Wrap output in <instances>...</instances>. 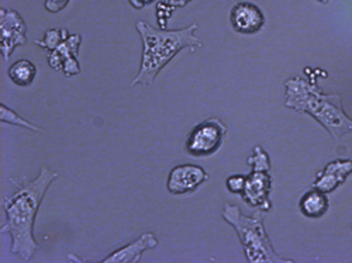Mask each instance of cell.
<instances>
[{
  "mask_svg": "<svg viewBox=\"0 0 352 263\" xmlns=\"http://www.w3.org/2000/svg\"><path fill=\"white\" fill-rule=\"evenodd\" d=\"M56 178L58 172L44 166L32 182L19 185L13 181L17 190L5 198L6 222L2 232L10 236L12 253L20 260H30L40 248L34 238L36 217L45 193Z\"/></svg>",
  "mask_w": 352,
  "mask_h": 263,
  "instance_id": "obj_1",
  "label": "cell"
},
{
  "mask_svg": "<svg viewBox=\"0 0 352 263\" xmlns=\"http://www.w3.org/2000/svg\"><path fill=\"white\" fill-rule=\"evenodd\" d=\"M137 32L142 41L141 65L131 87L137 84H153L158 73L178 55L182 49L195 51L201 47V40L195 34L197 24H190L179 30H162L145 21H137Z\"/></svg>",
  "mask_w": 352,
  "mask_h": 263,
  "instance_id": "obj_2",
  "label": "cell"
},
{
  "mask_svg": "<svg viewBox=\"0 0 352 263\" xmlns=\"http://www.w3.org/2000/svg\"><path fill=\"white\" fill-rule=\"evenodd\" d=\"M285 107L313 117L336 142L352 133V119L346 115L340 95L322 93L317 84L300 76L285 82Z\"/></svg>",
  "mask_w": 352,
  "mask_h": 263,
  "instance_id": "obj_3",
  "label": "cell"
},
{
  "mask_svg": "<svg viewBox=\"0 0 352 263\" xmlns=\"http://www.w3.org/2000/svg\"><path fill=\"white\" fill-rule=\"evenodd\" d=\"M265 214V211L256 210L254 214L245 216L234 204H224L221 211L224 221L236 229L250 263H293V260L285 259L275 252L263 227Z\"/></svg>",
  "mask_w": 352,
  "mask_h": 263,
  "instance_id": "obj_4",
  "label": "cell"
},
{
  "mask_svg": "<svg viewBox=\"0 0 352 263\" xmlns=\"http://www.w3.org/2000/svg\"><path fill=\"white\" fill-rule=\"evenodd\" d=\"M227 131V126L219 117H210V119L199 123L188 135V154L195 158L212 157L220 150Z\"/></svg>",
  "mask_w": 352,
  "mask_h": 263,
  "instance_id": "obj_5",
  "label": "cell"
},
{
  "mask_svg": "<svg viewBox=\"0 0 352 263\" xmlns=\"http://www.w3.org/2000/svg\"><path fill=\"white\" fill-rule=\"evenodd\" d=\"M0 52L8 61L10 55L27 44V27L19 12L12 9L0 10Z\"/></svg>",
  "mask_w": 352,
  "mask_h": 263,
  "instance_id": "obj_6",
  "label": "cell"
},
{
  "mask_svg": "<svg viewBox=\"0 0 352 263\" xmlns=\"http://www.w3.org/2000/svg\"><path fill=\"white\" fill-rule=\"evenodd\" d=\"M272 176L270 170H251L247 176L245 189L241 198L250 207L270 213L272 210L271 201Z\"/></svg>",
  "mask_w": 352,
  "mask_h": 263,
  "instance_id": "obj_7",
  "label": "cell"
},
{
  "mask_svg": "<svg viewBox=\"0 0 352 263\" xmlns=\"http://www.w3.org/2000/svg\"><path fill=\"white\" fill-rule=\"evenodd\" d=\"M210 179L209 173L201 166L193 163H184L175 166L166 182L168 192L176 196L192 194L195 193L203 183Z\"/></svg>",
  "mask_w": 352,
  "mask_h": 263,
  "instance_id": "obj_8",
  "label": "cell"
},
{
  "mask_svg": "<svg viewBox=\"0 0 352 263\" xmlns=\"http://www.w3.org/2000/svg\"><path fill=\"white\" fill-rule=\"evenodd\" d=\"M82 44L80 34H69L60 45L48 55V65L54 71H63L67 78H72L80 73V65L78 61V52Z\"/></svg>",
  "mask_w": 352,
  "mask_h": 263,
  "instance_id": "obj_9",
  "label": "cell"
},
{
  "mask_svg": "<svg viewBox=\"0 0 352 263\" xmlns=\"http://www.w3.org/2000/svg\"><path fill=\"white\" fill-rule=\"evenodd\" d=\"M230 23L236 33L252 36L261 32L265 25V16L256 5L251 2H239L231 9Z\"/></svg>",
  "mask_w": 352,
  "mask_h": 263,
  "instance_id": "obj_10",
  "label": "cell"
},
{
  "mask_svg": "<svg viewBox=\"0 0 352 263\" xmlns=\"http://www.w3.org/2000/svg\"><path fill=\"white\" fill-rule=\"evenodd\" d=\"M349 174H352V159L331 161L316 174L313 187L327 194L333 193L345 183Z\"/></svg>",
  "mask_w": 352,
  "mask_h": 263,
  "instance_id": "obj_11",
  "label": "cell"
},
{
  "mask_svg": "<svg viewBox=\"0 0 352 263\" xmlns=\"http://www.w3.org/2000/svg\"><path fill=\"white\" fill-rule=\"evenodd\" d=\"M158 245V240L153 232H144L142 236L131 244L110 253L103 263H138L145 251L153 249Z\"/></svg>",
  "mask_w": 352,
  "mask_h": 263,
  "instance_id": "obj_12",
  "label": "cell"
},
{
  "mask_svg": "<svg viewBox=\"0 0 352 263\" xmlns=\"http://www.w3.org/2000/svg\"><path fill=\"white\" fill-rule=\"evenodd\" d=\"M299 210L307 218H321L330 210V200L327 193L318 189H311L305 193L299 201Z\"/></svg>",
  "mask_w": 352,
  "mask_h": 263,
  "instance_id": "obj_13",
  "label": "cell"
},
{
  "mask_svg": "<svg viewBox=\"0 0 352 263\" xmlns=\"http://www.w3.org/2000/svg\"><path fill=\"white\" fill-rule=\"evenodd\" d=\"M9 78L19 86H30L37 76V67L28 60H20L9 68Z\"/></svg>",
  "mask_w": 352,
  "mask_h": 263,
  "instance_id": "obj_14",
  "label": "cell"
},
{
  "mask_svg": "<svg viewBox=\"0 0 352 263\" xmlns=\"http://www.w3.org/2000/svg\"><path fill=\"white\" fill-rule=\"evenodd\" d=\"M0 122L2 124H12V126H19L27 130H32L34 133H41V130L38 127H36L34 124H32L30 122L24 120L23 117L19 115V113H16L14 110L9 108L8 106H5L3 103L0 104Z\"/></svg>",
  "mask_w": 352,
  "mask_h": 263,
  "instance_id": "obj_15",
  "label": "cell"
},
{
  "mask_svg": "<svg viewBox=\"0 0 352 263\" xmlns=\"http://www.w3.org/2000/svg\"><path fill=\"white\" fill-rule=\"evenodd\" d=\"M67 37H69V32L67 28H52L48 30L43 40H37L36 44L40 45L43 49H45L48 54L54 51L58 45H60Z\"/></svg>",
  "mask_w": 352,
  "mask_h": 263,
  "instance_id": "obj_16",
  "label": "cell"
},
{
  "mask_svg": "<svg viewBox=\"0 0 352 263\" xmlns=\"http://www.w3.org/2000/svg\"><path fill=\"white\" fill-rule=\"evenodd\" d=\"M247 163L251 166L252 170H270L271 172V159L268 152L259 145L254 148L252 154L248 157Z\"/></svg>",
  "mask_w": 352,
  "mask_h": 263,
  "instance_id": "obj_17",
  "label": "cell"
},
{
  "mask_svg": "<svg viewBox=\"0 0 352 263\" xmlns=\"http://www.w3.org/2000/svg\"><path fill=\"white\" fill-rule=\"evenodd\" d=\"M173 12H175V8H172L170 5L164 2V0H161V2L157 3V21L160 24V28H162V30H166L168 20L173 16Z\"/></svg>",
  "mask_w": 352,
  "mask_h": 263,
  "instance_id": "obj_18",
  "label": "cell"
},
{
  "mask_svg": "<svg viewBox=\"0 0 352 263\" xmlns=\"http://www.w3.org/2000/svg\"><path fill=\"white\" fill-rule=\"evenodd\" d=\"M247 183V176L244 174H232L226 182V186L232 194H243Z\"/></svg>",
  "mask_w": 352,
  "mask_h": 263,
  "instance_id": "obj_19",
  "label": "cell"
},
{
  "mask_svg": "<svg viewBox=\"0 0 352 263\" xmlns=\"http://www.w3.org/2000/svg\"><path fill=\"white\" fill-rule=\"evenodd\" d=\"M69 2L71 0H45L44 8L50 13H60L69 5Z\"/></svg>",
  "mask_w": 352,
  "mask_h": 263,
  "instance_id": "obj_20",
  "label": "cell"
},
{
  "mask_svg": "<svg viewBox=\"0 0 352 263\" xmlns=\"http://www.w3.org/2000/svg\"><path fill=\"white\" fill-rule=\"evenodd\" d=\"M155 0H129V3L134 8V9H137V10H141V9H144L145 6H148V5H151V3H154Z\"/></svg>",
  "mask_w": 352,
  "mask_h": 263,
  "instance_id": "obj_21",
  "label": "cell"
},
{
  "mask_svg": "<svg viewBox=\"0 0 352 263\" xmlns=\"http://www.w3.org/2000/svg\"><path fill=\"white\" fill-rule=\"evenodd\" d=\"M164 2H166L168 5H170L175 9H178V8L188 6L190 2H193V0H164Z\"/></svg>",
  "mask_w": 352,
  "mask_h": 263,
  "instance_id": "obj_22",
  "label": "cell"
},
{
  "mask_svg": "<svg viewBox=\"0 0 352 263\" xmlns=\"http://www.w3.org/2000/svg\"><path fill=\"white\" fill-rule=\"evenodd\" d=\"M316 2H318V3H321V5H327L329 0H316Z\"/></svg>",
  "mask_w": 352,
  "mask_h": 263,
  "instance_id": "obj_23",
  "label": "cell"
}]
</instances>
